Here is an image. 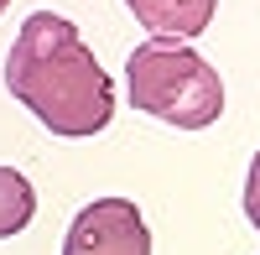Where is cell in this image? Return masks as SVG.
<instances>
[{"mask_svg":"<svg viewBox=\"0 0 260 255\" xmlns=\"http://www.w3.org/2000/svg\"><path fill=\"white\" fill-rule=\"evenodd\" d=\"M6 89L62 141H89L115 120V83L78 26L57 11H31L6 52Z\"/></svg>","mask_w":260,"mask_h":255,"instance_id":"cell-1","label":"cell"},{"mask_svg":"<svg viewBox=\"0 0 260 255\" xmlns=\"http://www.w3.org/2000/svg\"><path fill=\"white\" fill-rule=\"evenodd\" d=\"M245 219L260 229V151L250 162V177H245Z\"/></svg>","mask_w":260,"mask_h":255,"instance_id":"cell-6","label":"cell"},{"mask_svg":"<svg viewBox=\"0 0 260 255\" xmlns=\"http://www.w3.org/2000/svg\"><path fill=\"white\" fill-rule=\"evenodd\" d=\"M125 94L141 115H156L177 131H203L224 115L219 68L172 37H146L125 57Z\"/></svg>","mask_w":260,"mask_h":255,"instance_id":"cell-2","label":"cell"},{"mask_svg":"<svg viewBox=\"0 0 260 255\" xmlns=\"http://www.w3.org/2000/svg\"><path fill=\"white\" fill-rule=\"evenodd\" d=\"M62 255H151V229L130 198H94L73 214Z\"/></svg>","mask_w":260,"mask_h":255,"instance_id":"cell-3","label":"cell"},{"mask_svg":"<svg viewBox=\"0 0 260 255\" xmlns=\"http://www.w3.org/2000/svg\"><path fill=\"white\" fill-rule=\"evenodd\" d=\"M37 214V187L16 172V167H0V240L21 235Z\"/></svg>","mask_w":260,"mask_h":255,"instance_id":"cell-5","label":"cell"},{"mask_svg":"<svg viewBox=\"0 0 260 255\" xmlns=\"http://www.w3.org/2000/svg\"><path fill=\"white\" fill-rule=\"evenodd\" d=\"M213 6L219 0H125V11L141 21L151 37H203L208 21H213Z\"/></svg>","mask_w":260,"mask_h":255,"instance_id":"cell-4","label":"cell"},{"mask_svg":"<svg viewBox=\"0 0 260 255\" xmlns=\"http://www.w3.org/2000/svg\"><path fill=\"white\" fill-rule=\"evenodd\" d=\"M6 6H11V0H0V16H6Z\"/></svg>","mask_w":260,"mask_h":255,"instance_id":"cell-7","label":"cell"}]
</instances>
